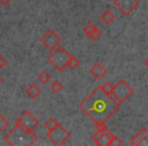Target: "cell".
Wrapping results in <instances>:
<instances>
[{"label": "cell", "mask_w": 148, "mask_h": 146, "mask_svg": "<svg viewBox=\"0 0 148 146\" xmlns=\"http://www.w3.org/2000/svg\"><path fill=\"white\" fill-rule=\"evenodd\" d=\"M121 108V104L112 95L107 93L97 86L83 99L79 109L84 113L95 125L103 124L110 120Z\"/></svg>", "instance_id": "cell-1"}, {"label": "cell", "mask_w": 148, "mask_h": 146, "mask_svg": "<svg viewBox=\"0 0 148 146\" xmlns=\"http://www.w3.org/2000/svg\"><path fill=\"white\" fill-rule=\"evenodd\" d=\"M4 141L11 146H31L38 141L39 137L34 131L25 130L19 126L14 127L8 131L3 137Z\"/></svg>", "instance_id": "cell-2"}, {"label": "cell", "mask_w": 148, "mask_h": 146, "mask_svg": "<svg viewBox=\"0 0 148 146\" xmlns=\"http://www.w3.org/2000/svg\"><path fill=\"white\" fill-rule=\"evenodd\" d=\"M70 54L63 47H57L51 55L48 57V61L54 66L58 71L63 72L67 68L68 60L70 58Z\"/></svg>", "instance_id": "cell-3"}, {"label": "cell", "mask_w": 148, "mask_h": 146, "mask_svg": "<svg viewBox=\"0 0 148 146\" xmlns=\"http://www.w3.org/2000/svg\"><path fill=\"white\" fill-rule=\"evenodd\" d=\"M134 89L128 84V82L124 79L118 81L113 86L112 95L119 101L120 104H123L125 101H127L132 95H133Z\"/></svg>", "instance_id": "cell-4"}, {"label": "cell", "mask_w": 148, "mask_h": 146, "mask_svg": "<svg viewBox=\"0 0 148 146\" xmlns=\"http://www.w3.org/2000/svg\"><path fill=\"white\" fill-rule=\"evenodd\" d=\"M95 126V133L91 136V140L99 146H109L114 134L109 131L106 123Z\"/></svg>", "instance_id": "cell-5"}, {"label": "cell", "mask_w": 148, "mask_h": 146, "mask_svg": "<svg viewBox=\"0 0 148 146\" xmlns=\"http://www.w3.org/2000/svg\"><path fill=\"white\" fill-rule=\"evenodd\" d=\"M47 138L56 146H61L67 142L70 138V132L67 131L63 126L59 125L53 130H50L47 133Z\"/></svg>", "instance_id": "cell-6"}, {"label": "cell", "mask_w": 148, "mask_h": 146, "mask_svg": "<svg viewBox=\"0 0 148 146\" xmlns=\"http://www.w3.org/2000/svg\"><path fill=\"white\" fill-rule=\"evenodd\" d=\"M14 125L19 126L25 130L35 131L36 128L40 125V121L33 115V113L29 111H25L15 121Z\"/></svg>", "instance_id": "cell-7"}, {"label": "cell", "mask_w": 148, "mask_h": 146, "mask_svg": "<svg viewBox=\"0 0 148 146\" xmlns=\"http://www.w3.org/2000/svg\"><path fill=\"white\" fill-rule=\"evenodd\" d=\"M40 41L50 52H52L57 47H59L60 43H61V38L53 29H48L41 37Z\"/></svg>", "instance_id": "cell-8"}, {"label": "cell", "mask_w": 148, "mask_h": 146, "mask_svg": "<svg viewBox=\"0 0 148 146\" xmlns=\"http://www.w3.org/2000/svg\"><path fill=\"white\" fill-rule=\"evenodd\" d=\"M114 5L124 15H129L139 6V0H114Z\"/></svg>", "instance_id": "cell-9"}, {"label": "cell", "mask_w": 148, "mask_h": 146, "mask_svg": "<svg viewBox=\"0 0 148 146\" xmlns=\"http://www.w3.org/2000/svg\"><path fill=\"white\" fill-rule=\"evenodd\" d=\"M130 144L134 146L148 145V130L146 128H142L135 136L131 138Z\"/></svg>", "instance_id": "cell-10"}, {"label": "cell", "mask_w": 148, "mask_h": 146, "mask_svg": "<svg viewBox=\"0 0 148 146\" xmlns=\"http://www.w3.org/2000/svg\"><path fill=\"white\" fill-rule=\"evenodd\" d=\"M107 72H108L107 68L101 63H99V62H95L90 67V69H89V73L91 74V76L93 78L97 79V80L103 79L105 77V75L107 74Z\"/></svg>", "instance_id": "cell-11"}, {"label": "cell", "mask_w": 148, "mask_h": 146, "mask_svg": "<svg viewBox=\"0 0 148 146\" xmlns=\"http://www.w3.org/2000/svg\"><path fill=\"white\" fill-rule=\"evenodd\" d=\"M25 93H27V97H29L31 99H35L42 93V89L40 88L36 83H32L29 87H27V89H25Z\"/></svg>", "instance_id": "cell-12"}, {"label": "cell", "mask_w": 148, "mask_h": 146, "mask_svg": "<svg viewBox=\"0 0 148 146\" xmlns=\"http://www.w3.org/2000/svg\"><path fill=\"white\" fill-rule=\"evenodd\" d=\"M99 17H101V19L106 23V25H110V23H112L114 21H115L116 16H115V14H114V13L112 12L109 8H108V9H106L103 13H101Z\"/></svg>", "instance_id": "cell-13"}, {"label": "cell", "mask_w": 148, "mask_h": 146, "mask_svg": "<svg viewBox=\"0 0 148 146\" xmlns=\"http://www.w3.org/2000/svg\"><path fill=\"white\" fill-rule=\"evenodd\" d=\"M101 31H99V29H97V27H95L92 29H91L90 32H89L88 34H86V36L89 38V39L91 40V41H93V42H97V41H99V38H101Z\"/></svg>", "instance_id": "cell-14"}, {"label": "cell", "mask_w": 148, "mask_h": 146, "mask_svg": "<svg viewBox=\"0 0 148 146\" xmlns=\"http://www.w3.org/2000/svg\"><path fill=\"white\" fill-rule=\"evenodd\" d=\"M38 80L42 83V84H47L50 80H51V75L49 74L48 71H43L38 75Z\"/></svg>", "instance_id": "cell-15"}, {"label": "cell", "mask_w": 148, "mask_h": 146, "mask_svg": "<svg viewBox=\"0 0 148 146\" xmlns=\"http://www.w3.org/2000/svg\"><path fill=\"white\" fill-rule=\"evenodd\" d=\"M79 65H80L79 59H77L75 56H70L69 60H68V63H67V67L72 70H74V69H76Z\"/></svg>", "instance_id": "cell-16"}, {"label": "cell", "mask_w": 148, "mask_h": 146, "mask_svg": "<svg viewBox=\"0 0 148 146\" xmlns=\"http://www.w3.org/2000/svg\"><path fill=\"white\" fill-rule=\"evenodd\" d=\"M58 125H59V123H58L55 119H53V118H49V119L45 122V125H44V127H45L48 131H50V130H53L54 128H56Z\"/></svg>", "instance_id": "cell-17"}, {"label": "cell", "mask_w": 148, "mask_h": 146, "mask_svg": "<svg viewBox=\"0 0 148 146\" xmlns=\"http://www.w3.org/2000/svg\"><path fill=\"white\" fill-rule=\"evenodd\" d=\"M63 88H64L63 84H62L59 80H55L51 85L52 91H53V93H60V91H62V90H63Z\"/></svg>", "instance_id": "cell-18"}, {"label": "cell", "mask_w": 148, "mask_h": 146, "mask_svg": "<svg viewBox=\"0 0 148 146\" xmlns=\"http://www.w3.org/2000/svg\"><path fill=\"white\" fill-rule=\"evenodd\" d=\"M8 124H9L8 120H7L2 114H0V132L4 131L7 128V126H8Z\"/></svg>", "instance_id": "cell-19"}, {"label": "cell", "mask_w": 148, "mask_h": 146, "mask_svg": "<svg viewBox=\"0 0 148 146\" xmlns=\"http://www.w3.org/2000/svg\"><path fill=\"white\" fill-rule=\"evenodd\" d=\"M99 86H101V89H103V90H105L107 93H110V95H112V91H113V86H114L113 83L106 82V83H103V84L99 85Z\"/></svg>", "instance_id": "cell-20"}, {"label": "cell", "mask_w": 148, "mask_h": 146, "mask_svg": "<svg viewBox=\"0 0 148 146\" xmlns=\"http://www.w3.org/2000/svg\"><path fill=\"white\" fill-rule=\"evenodd\" d=\"M121 145H123V141H122L119 137H117V136L114 135L113 138H112V140H111V142H110L109 146H121Z\"/></svg>", "instance_id": "cell-21"}, {"label": "cell", "mask_w": 148, "mask_h": 146, "mask_svg": "<svg viewBox=\"0 0 148 146\" xmlns=\"http://www.w3.org/2000/svg\"><path fill=\"white\" fill-rule=\"evenodd\" d=\"M95 27V25L93 23H91V21H88V23H86V25H84V27H83V32H84L85 33V35H86V34H88L89 32L91 31V29H93V27Z\"/></svg>", "instance_id": "cell-22"}, {"label": "cell", "mask_w": 148, "mask_h": 146, "mask_svg": "<svg viewBox=\"0 0 148 146\" xmlns=\"http://www.w3.org/2000/svg\"><path fill=\"white\" fill-rule=\"evenodd\" d=\"M7 65V60L3 56H0V69L4 68Z\"/></svg>", "instance_id": "cell-23"}, {"label": "cell", "mask_w": 148, "mask_h": 146, "mask_svg": "<svg viewBox=\"0 0 148 146\" xmlns=\"http://www.w3.org/2000/svg\"><path fill=\"white\" fill-rule=\"evenodd\" d=\"M13 0H0V4L2 5H5V6H7V5H9L11 2H12Z\"/></svg>", "instance_id": "cell-24"}, {"label": "cell", "mask_w": 148, "mask_h": 146, "mask_svg": "<svg viewBox=\"0 0 148 146\" xmlns=\"http://www.w3.org/2000/svg\"><path fill=\"white\" fill-rule=\"evenodd\" d=\"M144 65H145V66H146V67H147V68H148V57H147V58H146V59H145V60H144Z\"/></svg>", "instance_id": "cell-25"}, {"label": "cell", "mask_w": 148, "mask_h": 146, "mask_svg": "<svg viewBox=\"0 0 148 146\" xmlns=\"http://www.w3.org/2000/svg\"><path fill=\"white\" fill-rule=\"evenodd\" d=\"M1 82H2V78H1V76H0V84H1Z\"/></svg>", "instance_id": "cell-26"}, {"label": "cell", "mask_w": 148, "mask_h": 146, "mask_svg": "<svg viewBox=\"0 0 148 146\" xmlns=\"http://www.w3.org/2000/svg\"><path fill=\"white\" fill-rule=\"evenodd\" d=\"M147 80H148V75H147Z\"/></svg>", "instance_id": "cell-27"}]
</instances>
